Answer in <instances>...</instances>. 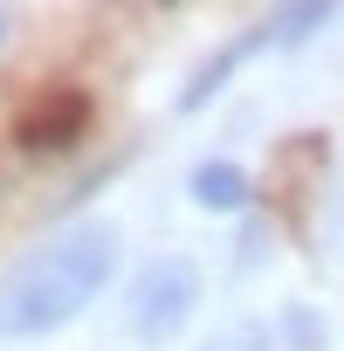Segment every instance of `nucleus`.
<instances>
[{
  "label": "nucleus",
  "instance_id": "nucleus-9",
  "mask_svg": "<svg viewBox=\"0 0 344 351\" xmlns=\"http://www.w3.org/2000/svg\"><path fill=\"white\" fill-rule=\"evenodd\" d=\"M0 35H8V14H0Z\"/></svg>",
  "mask_w": 344,
  "mask_h": 351
},
{
  "label": "nucleus",
  "instance_id": "nucleus-1",
  "mask_svg": "<svg viewBox=\"0 0 344 351\" xmlns=\"http://www.w3.org/2000/svg\"><path fill=\"white\" fill-rule=\"evenodd\" d=\"M117 269V234L110 228H69L49 248H35L8 282H0V330L8 337H35L69 324Z\"/></svg>",
  "mask_w": 344,
  "mask_h": 351
},
{
  "label": "nucleus",
  "instance_id": "nucleus-2",
  "mask_svg": "<svg viewBox=\"0 0 344 351\" xmlns=\"http://www.w3.org/2000/svg\"><path fill=\"white\" fill-rule=\"evenodd\" d=\"M193 303H200V269L186 255H172V262L145 269V282L131 289V324H138L145 344H158V337H172L193 317Z\"/></svg>",
  "mask_w": 344,
  "mask_h": 351
},
{
  "label": "nucleus",
  "instance_id": "nucleus-5",
  "mask_svg": "<svg viewBox=\"0 0 344 351\" xmlns=\"http://www.w3.org/2000/svg\"><path fill=\"white\" fill-rule=\"evenodd\" d=\"M255 49H262V35H248V42H234V49H221V56H214V62H207V69H200V76L186 83V97H180V110H200V104H207V97H214V90H221V83H228V76H234V69H241V62L255 56Z\"/></svg>",
  "mask_w": 344,
  "mask_h": 351
},
{
  "label": "nucleus",
  "instance_id": "nucleus-8",
  "mask_svg": "<svg viewBox=\"0 0 344 351\" xmlns=\"http://www.w3.org/2000/svg\"><path fill=\"white\" fill-rule=\"evenodd\" d=\"M214 351H269V330H262V324H234Z\"/></svg>",
  "mask_w": 344,
  "mask_h": 351
},
{
  "label": "nucleus",
  "instance_id": "nucleus-3",
  "mask_svg": "<svg viewBox=\"0 0 344 351\" xmlns=\"http://www.w3.org/2000/svg\"><path fill=\"white\" fill-rule=\"evenodd\" d=\"M83 117H90L83 97H49L35 117H21V145H28V152H56V145H69V138L83 131Z\"/></svg>",
  "mask_w": 344,
  "mask_h": 351
},
{
  "label": "nucleus",
  "instance_id": "nucleus-4",
  "mask_svg": "<svg viewBox=\"0 0 344 351\" xmlns=\"http://www.w3.org/2000/svg\"><path fill=\"white\" fill-rule=\"evenodd\" d=\"M193 200H200V207H214V214L241 207V200H248V172H241V165H228V158L200 165V172H193Z\"/></svg>",
  "mask_w": 344,
  "mask_h": 351
},
{
  "label": "nucleus",
  "instance_id": "nucleus-6",
  "mask_svg": "<svg viewBox=\"0 0 344 351\" xmlns=\"http://www.w3.org/2000/svg\"><path fill=\"white\" fill-rule=\"evenodd\" d=\"M323 21H330V8H323V0H310V8H282V14L269 21V35H275V42H303V35H317Z\"/></svg>",
  "mask_w": 344,
  "mask_h": 351
},
{
  "label": "nucleus",
  "instance_id": "nucleus-7",
  "mask_svg": "<svg viewBox=\"0 0 344 351\" xmlns=\"http://www.w3.org/2000/svg\"><path fill=\"white\" fill-rule=\"evenodd\" d=\"M282 337H289L296 351H317V344H323V317H317L310 303H289V310H282Z\"/></svg>",
  "mask_w": 344,
  "mask_h": 351
}]
</instances>
